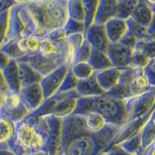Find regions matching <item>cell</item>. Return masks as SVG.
I'll return each instance as SVG.
<instances>
[{"instance_id": "cell-1", "label": "cell", "mask_w": 155, "mask_h": 155, "mask_svg": "<svg viewBox=\"0 0 155 155\" xmlns=\"http://www.w3.org/2000/svg\"><path fill=\"white\" fill-rule=\"evenodd\" d=\"M122 127L108 124L100 131L86 128L82 115L63 119L61 146L59 155H99L111 146Z\"/></svg>"}, {"instance_id": "cell-2", "label": "cell", "mask_w": 155, "mask_h": 155, "mask_svg": "<svg viewBox=\"0 0 155 155\" xmlns=\"http://www.w3.org/2000/svg\"><path fill=\"white\" fill-rule=\"evenodd\" d=\"M37 27V37L44 39L58 30L65 29L69 21L68 0L26 1Z\"/></svg>"}, {"instance_id": "cell-3", "label": "cell", "mask_w": 155, "mask_h": 155, "mask_svg": "<svg viewBox=\"0 0 155 155\" xmlns=\"http://www.w3.org/2000/svg\"><path fill=\"white\" fill-rule=\"evenodd\" d=\"M13 137L9 146L17 155H30L44 151L47 143L46 125L43 117L31 114L16 123Z\"/></svg>"}, {"instance_id": "cell-4", "label": "cell", "mask_w": 155, "mask_h": 155, "mask_svg": "<svg viewBox=\"0 0 155 155\" xmlns=\"http://www.w3.org/2000/svg\"><path fill=\"white\" fill-rule=\"evenodd\" d=\"M127 101L128 99H117L106 93L99 96L81 97L73 114L96 113L107 124L123 127L129 118Z\"/></svg>"}, {"instance_id": "cell-5", "label": "cell", "mask_w": 155, "mask_h": 155, "mask_svg": "<svg viewBox=\"0 0 155 155\" xmlns=\"http://www.w3.org/2000/svg\"><path fill=\"white\" fill-rule=\"evenodd\" d=\"M37 34V24L27 8V2L17 1L9 9V30L3 45L12 41H23Z\"/></svg>"}, {"instance_id": "cell-6", "label": "cell", "mask_w": 155, "mask_h": 155, "mask_svg": "<svg viewBox=\"0 0 155 155\" xmlns=\"http://www.w3.org/2000/svg\"><path fill=\"white\" fill-rule=\"evenodd\" d=\"M129 118L127 123L144 116L155 109V87H151L147 92L127 101Z\"/></svg>"}, {"instance_id": "cell-7", "label": "cell", "mask_w": 155, "mask_h": 155, "mask_svg": "<svg viewBox=\"0 0 155 155\" xmlns=\"http://www.w3.org/2000/svg\"><path fill=\"white\" fill-rule=\"evenodd\" d=\"M42 117L47 130V143L44 152L49 155H59L61 146L63 119L53 115Z\"/></svg>"}, {"instance_id": "cell-8", "label": "cell", "mask_w": 155, "mask_h": 155, "mask_svg": "<svg viewBox=\"0 0 155 155\" xmlns=\"http://www.w3.org/2000/svg\"><path fill=\"white\" fill-rule=\"evenodd\" d=\"M31 113V110L26 104L21 95L11 92L7 95V101L2 109L1 116L16 124L27 118Z\"/></svg>"}, {"instance_id": "cell-9", "label": "cell", "mask_w": 155, "mask_h": 155, "mask_svg": "<svg viewBox=\"0 0 155 155\" xmlns=\"http://www.w3.org/2000/svg\"><path fill=\"white\" fill-rule=\"evenodd\" d=\"M134 68L132 67L124 69L113 67L100 72H97V81L102 89L107 93L120 84L124 78L130 77L134 72Z\"/></svg>"}, {"instance_id": "cell-10", "label": "cell", "mask_w": 155, "mask_h": 155, "mask_svg": "<svg viewBox=\"0 0 155 155\" xmlns=\"http://www.w3.org/2000/svg\"><path fill=\"white\" fill-rule=\"evenodd\" d=\"M69 69L70 67L63 65L43 78L41 81V85L42 87L45 99H49L50 97L58 93Z\"/></svg>"}, {"instance_id": "cell-11", "label": "cell", "mask_w": 155, "mask_h": 155, "mask_svg": "<svg viewBox=\"0 0 155 155\" xmlns=\"http://www.w3.org/2000/svg\"><path fill=\"white\" fill-rule=\"evenodd\" d=\"M152 113H153V111L148 113L146 116L140 117V118L133 120L131 122H129L124 126H123L122 128L120 129V132L115 137L114 140L113 141L111 146L109 147L121 144V143H124L128 140L131 139L134 137L139 134L145 126V124L150 119Z\"/></svg>"}, {"instance_id": "cell-12", "label": "cell", "mask_w": 155, "mask_h": 155, "mask_svg": "<svg viewBox=\"0 0 155 155\" xmlns=\"http://www.w3.org/2000/svg\"><path fill=\"white\" fill-rule=\"evenodd\" d=\"M134 47L122 44H111L108 51V56L113 66L117 68L124 69L130 67Z\"/></svg>"}, {"instance_id": "cell-13", "label": "cell", "mask_w": 155, "mask_h": 155, "mask_svg": "<svg viewBox=\"0 0 155 155\" xmlns=\"http://www.w3.org/2000/svg\"><path fill=\"white\" fill-rule=\"evenodd\" d=\"M85 39L91 44L92 49L108 54L111 42L108 38L104 26L93 25L85 32Z\"/></svg>"}, {"instance_id": "cell-14", "label": "cell", "mask_w": 155, "mask_h": 155, "mask_svg": "<svg viewBox=\"0 0 155 155\" xmlns=\"http://www.w3.org/2000/svg\"><path fill=\"white\" fill-rule=\"evenodd\" d=\"M144 68H134V72L128 81L129 92L131 97H137L147 92L151 88Z\"/></svg>"}, {"instance_id": "cell-15", "label": "cell", "mask_w": 155, "mask_h": 155, "mask_svg": "<svg viewBox=\"0 0 155 155\" xmlns=\"http://www.w3.org/2000/svg\"><path fill=\"white\" fill-rule=\"evenodd\" d=\"M20 95L26 104L31 110L32 113L37 111L42 106L44 101L46 100L41 82L34 83L23 88L20 92Z\"/></svg>"}, {"instance_id": "cell-16", "label": "cell", "mask_w": 155, "mask_h": 155, "mask_svg": "<svg viewBox=\"0 0 155 155\" xmlns=\"http://www.w3.org/2000/svg\"><path fill=\"white\" fill-rule=\"evenodd\" d=\"M106 34L111 44H119L129 33L128 19L113 18L104 25Z\"/></svg>"}, {"instance_id": "cell-17", "label": "cell", "mask_w": 155, "mask_h": 155, "mask_svg": "<svg viewBox=\"0 0 155 155\" xmlns=\"http://www.w3.org/2000/svg\"><path fill=\"white\" fill-rule=\"evenodd\" d=\"M117 0H101L99 2L94 25L104 26L108 21L116 18Z\"/></svg>"}, {"instance_id": "cell-18", "label": "cell", "mask_w": 155, "mask_h": 155, "mask_svg": "<svg viewBox=\"0 0 155 155\" xmlns=\"http://www.w3.org/2000/svg\"><path fill=\"white\" fill-rule=\"evenodd\" d=\"M2 71L11 92L20 94L23 89V85L18 61L16 59H11L8 65L2 69Z\"/></svg>"}, {"instance_id": "cell-19", "label": "cell", "mask_w": 155, "mask_h": 155, "mask_svg": "<svg viewBox=\"0 0 155 155\" xmlns=\"http://www.w3.org/2000/svg\"><path fill=\"white\" fill-rule=\"evenodd\" d=\"M155 13L146 0H140L136 6L131 19L142 27L149 28L154 20Z\"/></svg>"}, {"instance_id": "cell-20", "label": "cell", "mask_w": 155, "mask_h": 155, "mask_svg": "<svg viewBox=\"0 0 155 155\" xmlns=\"http://www.w3.org/2000/svg\"><path fill=\"white\" fill-rule=\"evenodd\" d=\"M96 74L97 73H95L88 79L79 81L76 88V91L81 95V97L99 96L106 93L97 81Z\"/></svg>"}, {"instance_id": "cell-21", "label": "cell", "mask_w": 155, "mask_h": 155, "mask_svg": "<svg viewBox=\"0 0 155 155\" xmlns=\"http://www.w3.org/2000/svg\"><path fill=\"white\" fill-rule=\"evenodd\" d=\"M18 61L21 76L23 88L34 83L41 82L44 77L38 73L34 68L31 67L27 62L23 61Z\"/></svg>"}, {"instance_id": "cell-22", "label": "cell", "mask_w": 155, "mask_h": 155, "mask_svg": "<svg viewBox=\"0 0 155 155\" xmlns=\"http://www.w3.org/2000/svg\"><path fill=\"white\" fill-rule=\"evenodd\" d=\"M88 63L93 67L96 72H100L102 71L114 67L107 54L94 49L92 50V55L88 61Z\"/></svg>"}, {"instance_id": "cell-23", "label": "cell", "mask_w": 155, "mask_h": 155, "mask_svg": "<svg viewBox=\"0 0 155 155\" xmlns=\"http://www.w3.org/2000/svg\"><path fill=\"white\" fill-rule=\"evenodd\" d=\"M69 21L79 23L85 27V14L83 0L68 1Z\"/></svg>"}, {"instance_id": "cell-24", "label": "cell", "mask_w": 155, "mask_h": 155, "mask_svg": "<svg viewBox=\"0 0 155 155\" xmlns=\"http://www.w3.org/2000/svg\"><path fill=\"white\" fill-rule=\"evenodd\" d=\"M15 133V124L5 118L0 117V146L8 145L13 137Z\"/></svg>"}, {"instance_id": "cell-25", "label": "cell", "mask_w": 155, "mask_h": 155, "mask_svg": "<svg viewBox=\"0 0 155 155\" xmlns=\"http://www.w3.org/2000/svg\"><path fill=\"white\" fill-rule=\"evenodd\" d=\"M82 116L84 124L89 130L100 131L108 125L106 120L96 113H88Z\"/></svg>"}, {"instance_id": "cell-26", "label": "cell", "mask_w": 155, "mask_h": 155, "mask_svg": "<svg viewBox=\"0 0 155 155\" xmlns=\"http://www.w3.org/2000/svg\"><path fill=\"white\" fill-rule=\"evenodd\" d=\"M138 3V0L118 1L116 18L128 19L131 17Z\"/></svg>"}, {"instance_id": "cell-27", "label": "cell", "mask_w": 155, "mask_h": 155, "mask_svg": "<svg viewBox=\"0 0 155 155\" xmlns=\"http://www.w3.org/2000/svg\"><path fill=\"white\" fill-rule=\"evenodd\" d=\"M99 2L98 0H83L85 14V32L94 25Z\"/></svg>"}, {"instance_id": "cell-28", "label": "cell", "mask_w": 155, "mask_h": 155, "mask_svg": "<svg viewBox=\"0 0 155 155\" xmlns=\"http://www.w3.org/2000/svg\"><path fill=\"white\" fill-rule=\"evenodd\" d=\"M73 74L76 76L78 79L81 80L88 79L92 75L97 73L88 62H81L77 63L71 68Z\"/></svg>"}, {"instance_id": "cell-29", "label": "cell", "mask_w": 155, "mask_h": 155, "mask_svg": "<svg viewBox=\"0 0 155 155\" xmlns=\"http://www.w3.org/2000/svg\"><path fill=\"white\" fill-rule=\"evenodd\" d=\"M141 143L144 150L155 140V120L150 119L141 130Z\"/></svg>"}, {"instance_id": "cell-30", "label": "cell", "mask_w": 155, "mask_h": 155, "mask_svg": "<svg viewBox=\"0 0 155 155\" xmlns=\"http://www.w3.org/2000/svg\"><path fill=\"white\" fill-rule=\"evenodd\" d=\"M41 39L37 37V36H33L28 39L23 41H18V46L20 51L26 54H32L37 53L40 47Z\"/></svg>"}, {"instance_id": "cell-31", "label": "cell", "mask_w": 155, "mask_h": 155, "mask_svg": "<svg viewBox=\"0 0 155 155\" xmlns=\"http://www.w3.org/2000/svg\"><path fill=\"white\" fill-rule=\"evenodd\" d=\"M140 133L137 136H135V137H134L133 138H131V139L128 140L124 143L120 144L119 146L121 147L126 151L130 153H132V154L137 155L139 153H143V150L142 148V143H141Z\"/></svg>"}, {"instance_id": "cell-32", "label": "cell", "mask_w": 155, "mask_h": 155, "mask_svg": "<svg viewBox=\"0 0 155 155\" xmlns=\"http://www.w3.org/2000/svg\"><path fill=\"white\" fill-rule=\"evenodd\" d=\"M92 50L93 49H92L91 44L85 39L82 46L76 54L74 64L77 63H81V62H88L90 58H91V55H92Z\"/></svg>"}, {"instance_id": "cell-33", "label": "cell", "mask_w": 155, "mask_h": 155, "mask_svg": "<svg viewBox=\"0 0 155 155\" xmlns=\"http://www.w3.org/2000/svg\"><path fill=\"white\" fill-rule=\"evenodd\" d=\"M78 82H79V80L78 79L76 76L73 74L72 71L70 68L58 92H70V91L76 90V88L78 85Z\"/></svg>"}, {"instance_id": "cell-34", "label": "cell", "mask_w": 155, "mask_h": 155, "mask_svg": "<svg viewBox=\"0 0 155 155\" xmlns=\"http://www.w3.org/2000/svg\"><path fill=\"white\" fill-rule=\"evenodd\" d=\"M3 52H5L11 59H16L18 60L22 57L24 56V54L20 51L18 46V43L16 41H12L5 44V45L0 48Z\"/></svg>"}, {"instance_id": "cell-35", "label": "cell", "mask_w": 155, "mask_h": 155, "mask_svg": "<svg viewBox=\"0 0 155 155\" xmlns=\"http://www.w3.org/2000/svg\"><path fill=\"white\" fill-rule=\"evenodd\" d=\"M9 9L5 11L0 15V48L6 40L9 30Z\"/></svg>"}, {"instance_id": "cell-36", "label": "cell", "mask_w": 155, "mask_h": 155, "mask_svg": "<svg viewBox=\"0 0 155 155\" xmlns=\"http://www.w3.org/2000/svg\"><path fill=\"white\" fill-rule=\"evenodd\" d=\"M85 40V33H77V34H69L68 36V41L71 45V48L74 52V54L76 55L78 50L82 46L83 43ZM75 59V57H74Z\"/></svg>"}, {"instance_id": "cell-37", "label": "cell", "mask_w": 155, "mask_h": 155, "mask_svg": "<svg viewBox=\"0 0 155 155\" xmlns=\"http://www.w3.org/2000/svg\"><path fill=\"white\" fill-rule=\"evenodd\" d=\"M144 71L149 78L150 85L155 87V58L150 61L147 66L144 68Z\"/></svg>"}, {"instance_id": "cell-38", "label": "cell", "mask_w": 155, "mask_h": 155, "mask_svg": "<svg viewBox=\"0 0 155 155\" xmlns=\"http://www.w3.org/2000/svg\"><path fill=\"white\" fill-rule=\"evenodd\" d=\"M104 152L106 153V155H134L126 151L124 149H123L119 145L113 146L111 147L108 148L107 150H105Z\"/></svg>"}, {"instance_id": "cell-39", "label": "cell", "mask_w": 155, "mask_h": 155, "mask_svg": "<svg viewBox=\"0 0 155 155\" xmlns=\"http://www.w3.org/2000/svg\"><path fill=\"white\" fill-rule=\"evenodd\" d=\"M0 92L6 94H9L11 92L10 88H9L7 82H6L5 76H4L3 71L1 68H0Z\"/></svg>"}, {"instance_id": "cell-40", "label": "cell", "mask_w": 155, "mask_h": 155, "mask_svg": "<svg viewBox=\"0 0 155 155\" xmlns=\"http://www.w3.org/2000/svg\"><path fill=\"white\" fill-rule=\"evenodd\" d=\"M17 1H12V0H0V15L5 11L10 9L12 5H15Z\"/></svg>"}, {"instance_id": "cell-41", "label": "cell", "mask_w": 155, "mask_h": 155, "mask_svg": "<svg viewBox=\"0 0 155 155\" xmlns=\"http://www.w3.org/2000/svg\"><path fill=\"white\" fill-rule=\"evenodd\" d=\"M11 58L5 52L0 50V68L3 69L8 65Z\"/></svg>"}, {"instance_id": "cell-42", "label": "cell", "mask_w": 155, "mask_h": 155, "mask_svg": "<svg viewBox=\"0 0 155 155\" xmlns=\"http://www.w3.org/2000/svg\"><path fill=\"white\" fill-rule=\"evenodd\" d=\"M0 155H17L9 147V144L0 146Z\"/></svg>"}, {"instance_id": "cell-43", "label": "cell", "mask_w": 155, "mask_h": 155, "mask_svg": "<svg viewBox=\"0 0 155 155\" xmlns=\"http://www.w3.org/2000/svg\"><path fill=\"white\" fill-rule=\"evenodd\" d=\"M7 95L8 94L0 92V117H1V114H2V109L5 106L6 101H7Z\"/></svg>"}, {"instance_id": "cell-44", "label": "cell", "mask_w": 155, "mask_h": 155, "mask_svg": "<svg viewBox=\"0 0 155 155\" xmlns=\"http://www.w3.org/2000/svg\"><path fill=\"white\" fill-rule=\"evenodd\" d=\"M143 155H155V140L143 150Z\"/></svg>"}, {"instance_id": "cell-45", "label": "cell", "mask_w": 155, "mask_h": 155, "mask_svg": "<svg viewBox=\"0 0 155 155\" xmlns=\"http://www.w3.org/2000/svg\"><path fill=\"white\" fill-rule=\"evenodd\" d=\"M148 34H149V36L150 37H152L153 39H155V17L152 25L148 29Z\"/></svg>"}, {"instance_id": "cell-46", "label": "cell", "mask_w": 155, "mask_h": 155, "mask_svg": "<svg viewBox=\"0 0 155 155\" xmlns=\"http://www.w3.org/2000/svg\"><path fill=\"white\" fill-rule=\"evenodd\" d=\"M30 155H49L48 153L46 152H44V151H41V152H38V153H32V154Z\"/></svg>"}, {"instance_id": "cell-47", "label": "cell", "mask_w": 155, "mask_h": 155, "mask_svg": "<svg viewBox=\"0 0 155 155\" xmlns=\"http://www.w3.org/2000/svg\"><path fill=\"white\" fill-rule=\"evenodd\" d=\"M99 155H106V153H105V152H103V153H101V154H99Z\"/></svg>"}, {"instance_id": "cell-48", "label": "cell", "mask_w": 155, "mask_h": 155, "mask_svg": "<svg viewBox=\"0 0 155 155\" xmlns=\"http://www.w3.org/2000/svg\"><path fill=\"white\" fill-rule=\"evenodd\" d=\"M137 155H143V153H139V154H137Z\"/></svg>"}]
</instances>
